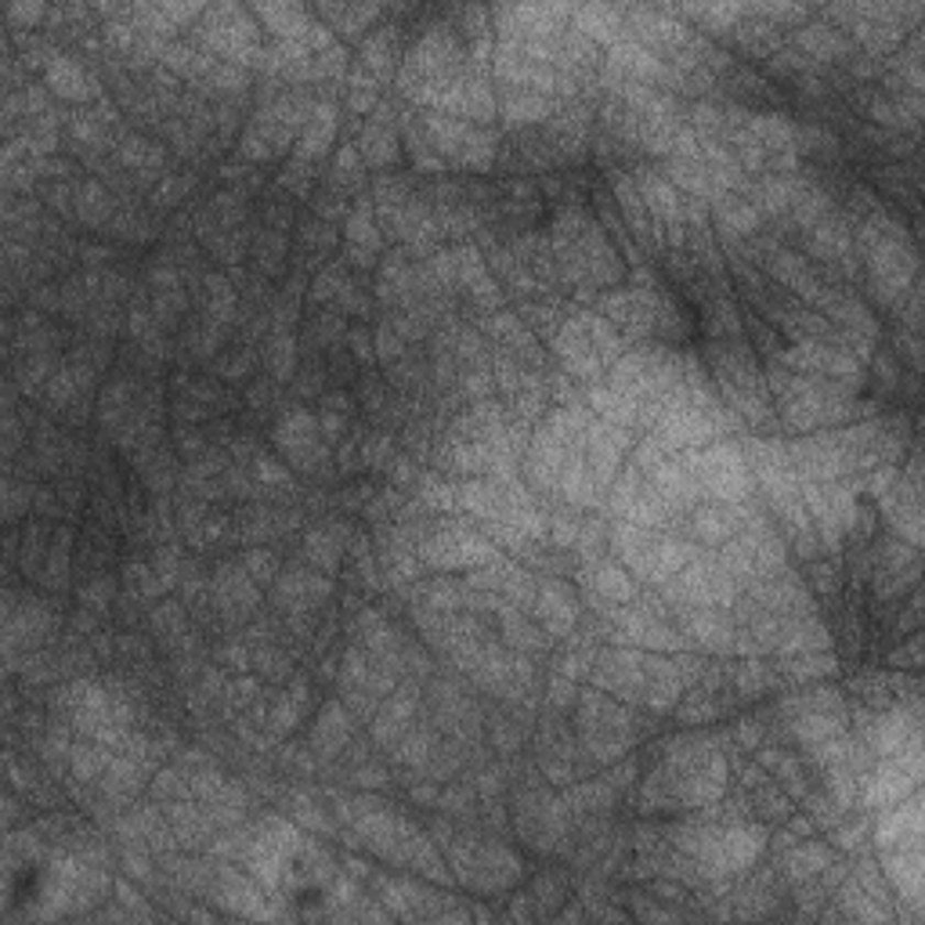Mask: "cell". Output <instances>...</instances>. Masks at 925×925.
I'll use <instances>...</instances> for the list:
<instances>
[{"instance_id":"6da1fadb","label":"cell","mask_w":925,"mask_h":925,"mask_svg":"<svg viewBox=\"0 0 925 925\" xmlns=\"http://www.w3.org/2000/svg\"><path fill=\"white\" fill-rule=\"evenodd\" d=\"M854 250L868 264V283L876 289V297L901 308L918 278V253L904 224L885 218V213H871L857 224Z\"/></svg>"},{"instance_id":"7a4b0ae2","label":"cell","mask_w":925,"mask_h":925,"mask_svg":"<svg viewBox=\"0 0 925 925\" xmlns=\"http://www.w3.org/2000/svg\"><path fill=\"white\" fill-rule=\"evenodd\" d=\"M770 390L778 395V409L784 427L792 430H821L839 427L857 412V398L850 387L832 384V379L803 376V373H778L770 376Z\"/></svg>"},{"instance_id":"3957f363","label":"cell","mask_w":925,"mask_h":925,"mask_svg":"<svg viewBox=\"0 0 925 925\" xmlns=\"http://www.w3.org/2000/svg\"><path fill=\"white\" fill-rule=\"evenodd\" d=\"M612 542L629 572L648 582H669L691 561V550L683 547V542L658 536L654 528H643V525L618 521L612 531Z\"/></svg>"},{"instance_id":"277c9868","label":"cell","mask_w":925,"mask_h":925,"mask_svg":"<svg viewBox=\"0 0 925 925\" xmlns=\"http://www.w3.org/2000/svg\"><path fill=\"white\" fill-rule=\"evenodd\" d=\"M687 471L702 496L716 503H745L752 492V471L741 449L734 445H705L687 455Z\"/></svg>"},{"instance_id":"5b68a950","label":"cell","mask_w":925,"mask_h":925,"mask_svg":"<svg viewBox=\"0 0 925 925\" xmlns=\"http://www.w3.org/2000/svg\"><path fill=\"white\" fill-rule=\"evenodd\" d=\"M724 572L730 579H770L784 572V547L774 536V528L763 521H749L730 542H724V557H719Z\"/></svg>"},{"instance_id":"8992f818","label":"cell","mask_w":925,"mask_h":925,"mask_svg":"<svg viewBox=\"0 0 925 925\" xmlns=\"http://www.w3.org/2000/svg\"><path fill=\"white\" fill-rule=\"evenodd\" d=\"M420 561L438 572H460V568H488L496 561V550L460 525H441L420 542Z\"/></svg>"},{"instance_id":"52a82bcc","label":"cell","mask_w":925,"mask_h":925,"mask_svg":"<svg viewBox=\"0 0 925 925\" xmlns=\"http://www.w3.org/2000/svg\"><path fill=\"white\" fill-rule=\"evenodd\" d=\"M781 362L789 365V373L832 379V384L857 387L865 379V362L854 351L835 348V344H817V340H800L792 351L781 354Z\"/></svg>"},{"instance_id":"ba28073f","label":"cell","mask_w":925,"mask_h":925,"mask_svg":"<svg viewBox=\"0 0 925 925\" xmlns=\"http://www.w3.org/2000/svg\"><path fill=\"white\" fill-rule=\"evenodd\" d=\"M784 713H789V724L795 734H800V741L806 749L846 730V705L839 698V691H828V687L803 694V698H792L784 705Z\"/></svg>"},{"instance_id":"9c48e42d","label":"cell","mask_w":925,"mask_h":925,"mask_svg":"<svg viewBox=\"0 0 925 925\" xmlns=\"http://www.w3.org/2000/svg\"><path fill=\"white\" fill-rule=\"evenodd\" d=\"M922 781V752H907V756H885L876 763L871 774H860V792L857 800L868 806H893L901 803L904 795L918 792Z\"/></svg>"},{"instance_id":"30bf717a","label":"cell","mask_w":925,"mask_h":925,"mask_svg":"<svg viewBox=\"0 0 925 925\" xmlns=\"http://www.w3.org/2000/svg\"><path fill=\"white\" fill-rule=\"evenodd\" d=\"M665 597L683 607H727L734 601V579L724 572V564L687 561L665 582Z\"/></svg>"},{"instance_id":"8fae6325","label":"cell","mask_w":925,"mask_h":925,"mask_svg":"<svg viewBox=\"0 0 925 925\" xmlns=\"http://www.w3.org/2000/svg\"><path fill=\"white\" fill-rule=\"evenodd\" d=\"M455 876L474 890H503L517 879V857L499 843H463L452 850Z\"/></svg>"},{"instance_id":"7c38bea8","label":"cell","mask_w":925,"mask_h":925,"mask_svg":"<svg viewBox=\"0 0 925 925\" xmlns=\"http://www.w3.org/2000/svg\"><path fill=\"white\" fill-rule=\"evenodd\" d=\"M553 348H557V359L564 362V370L572 373V376H582V379L601 376L604 362H601V354H597V344H593V337H590L586 315H579V319L564 322L561 329H557Z\"/></svg>"},{"instance_id":"4fadbf2b","label":"cell","mask_w":925,"mask_h":925,"mask_svg":"<svg viewBox=\"0 0 925 925\" xmlns=\"http://www.w3.org/2000/svg\"><path fill=\"white\" fill-rule=\"evenodd\" d=\"M680 637L705 651H734L738 629L730 626V618L719 607H687V615L680 623Z\"/></svg>"},{"instance_id":"5bb4252c","label":"cell","mask_w":925,"mask_h":925,"mask_svg":"<svg viewBox=\"0 0 925 925\" xmlns=\"http://www.w3.org/2000/svg\"><path fill=\"white\" fill-rule=\"evenodd\" d=\"M275 438H278V449H283L289 460H294L297 466H315V463H322V441H319V420L308 412H289L283 416V423H278L275 430Z\"/></svg>"},{"instance_id":"9a60e30c","label":"cell","mask_w":925,"mask_h":925,"mask_svg":"<svg viewBox=\"0 0 925 925\" xmlns=\"http://www.w3.org/2000/svg\"><path fill=\"white\" fill-rule=\"evenodd\" d=\"M749 525L741 514V503H708L698 506L691 517V536L702 542V547H724L738 531Z\"/></svg>"},{"instance_id":"2e32d148","label":"cell","mask_w":925,"mask_h":925,"mask_svg":"<svg viewBox=\"0 0 925 925\" xmlns=\"http://www.w3.org/2000/svg\"><path fill=\"white\" fill-rule=\"evenodd\" d=\"M806 250L814 253L817 261L843 264L846 272H854V253H857L854 250V232H850V224H846L843 218H835V213L810 228Z\"/></svg>"},{"instance_id":"e0dca14e","label":"cell","mask_w":925,"mask_h":925,"mask_svg":"<svg viewBox=\"0 0 925 925\" xmlns=\"http://www.w3.org/2000/svg\"><path fill=\"white\" fill-rule=\"evenodd\" d=\"M531 607L539 612L542 626H547V632H553V637H564V632H572L575 618H579L572 590L561 586V582H542V586L536 590V601H531Z\"/></svg>"},{"instance_id":"ac0fdd59","label":"cell","mask_w":925,"mask_h":925,"mask_svg":"<svg viewBox=\"0 0 925 925\" xmlns=\"http://www.w3.org/2000/svg\"><path fill=\"white\" fill-rule=\"evenodd\" d=\"M618 629H623V637L640 643V648L648 651H676L680 648V632H673L669 626L658 623L654 615L648 612H637V607H629V612L618 615Z\"/></svg>"},{"instance_id":"d6986e66","label":"cell","mask_w":925,"mask_h":925,"mask_svg":"<svg viewBox=\"0 0 925 925\" xmlns=\"http://www.w3.org/2000/svg\"><path fill=\"white\" fill-rule=\"evenodd\" d=\"M648 477H651V488L665 503H694L702 496L687 471V460H669V455H662V460L648 466Z\"/></svg>"},{"instance_id":"ffe728a7","label":"cell","mask_w":925,"mask_h":925,"mask_svg":"<svg viewBox=\"0 0 925 925\" xmlns=\"http://www.w3.org/2000/svg\"><path fill=\"white\" fill-rule=\"evenodd\" d=\"M590 405L604 416L607 423H612V427H623V430H629L632 423L640 420V412H643V401H637L632 395H626V390H618L615 384L593 387V390H590Z\"/></svg>"},{"instance_id":"44dd1931","label":"cell","mask_w":925,"mask_h":925,"mask_svg":"<svg viewBox=\"0 0 925 925\" xmlns=\"http://www.w3.org/2000/svg\"><path fill=\"white\" fill-rule=\"evenodd\" d=\"M637 188H640V199H643V207H648L654 218H662V221H669V224H680V213H683V207H680V196H676V188L665 181V177H658L654 170H643L640 177H637Z\"/></svg>"},{"instance_id":"7402d4cb","label":"cell","mask_w":925,"mask_h":925,"mask_svg":"<svg viewBox=\"0 0 925 925\" xmlns=\"http://www.w3.org/2000/svg\"><path fill=\"white\" fill-rule=\"evenodd\" d=\"M832 860L835 857H832L828 846L800 843V846H792V850L784 854V876H789L792 882H814V879H821L832 868Z\"/></svg>"},{"instance_id":"603a6c76","label":"cell","mask_w":925,"mask_h":925,"mask_svg":"<svg viewBox=\"0 0 925 925\" xmlns=\"http://www.w3.org/2000/svg\"><path fill=\"white\" fill-rule=\"evenodd\" d=\"M803 185L806 181H800V177H792V174H770L756 185L752 207L763 210V213H789Z\"/></svg>"},{"instance_id":"cb8c5ba5","label":"cell","mask_w":925,"mask_h":925,"mask_svg":"<svg viewBox=\"0 0 925 925\" xmlns=\"http://www.w3.org/2000/svg\"><path fill=\"white\" fill-rule=\"evenodd\" d=\"M590 586L607 604H629L632 597H637V582L629 579L626 568L607 564V561H597L590 568Z\"/></svg>"},{"instance_id":"d4e9b609","label":"cell","mask_w":925,"mask_h":925,"mask_svg":"<svg viewBox=\"0 0 925 925\" xmlns=\"http://www.w3.org/2000/svg\"><path fill=\"white\" fill-rule=\"evenodd\" d=\"M795 44L803 47V55L817 58V62L843 58L846 51H850V44H846L843 36L832 30V25H806V30L795 33Z\"/></svg>"},{"instance_id":"484cf974","label":"cell","mask_w":925,"mask_h":925,"mask_svg":"<svg viewBox=\"0 0 925 925\" xmlns=\"http://www.w3.org/2000/svg\"><path fill=\"white\" fill-rule=\"evenodd\" d=\"M351 734V719L340 705H326V713L319 716V724L311 730V745L319 749L322 756H333L340 745L348 741Z\"/></svg>"},{"instance_id":"4316f807","label":"cell","mask_w":925,"mask_h":925,"mask_svg":"<svg viewBox=\"0 0 925 925\" xmlns=\"http://www.w3.org/2000/svg\"><path fill=\"white\" fill-rule=\"evenodd\" d=\"M333 134H337V117H333V109L319 106V109L311 112L308 131H304V137H300L297 159H315V156H322V152L329 148V142H333Z\"/></svg>"},{"instance_id":"83f0119b","label":"cell","mask_w":925,"mask_h":925,"mask_svg":"<svg viewBox=\"0 0 925 925\" xmlns=\"http://www.w3.org/2000/svg\"><path fill=\"white\" fill-rule=\"evenodd\" d=\"M257 15L268 22L278 36H289L294 44L300 41V36H308V30H315V25L308 22V11L297 8V4H261Z\"/></svg>"},{"instance_id":"f1b7e54d","label":"cell","mask_w":925,"mask_h":925,"mask_svg":"<svg viewBox=\"0 0 925 925\" xmlns=\"http://www.w3.org/2000/svg\"><path fill=\"white\" fill-rule=\"evenodd\" d=\"M221 901L235 911V915H250V918H261V915H272L268 907H264V896L253 882L239 879V876H228L221 885Z\"/></svg>"},{"instance_id":"f546056e","label":"cell","mask_w":925,"mask_h":925,"mask_svg":"<svg viewBox=\"0 0 925 925\" xmlns=\"http://www.w3.org/2000/svg\"><path fill=\"white\" fill-rule=\"evenodd\" d=\"M47 76H51V84H55V91L62 98L84 101V98L95 95V80L80 66H76V62H69V58H58L55 66L47 69Z\"/></svg>"},{"instance_id":"4dcf8cb0","label":"cell","mask_w":925,"mask_h":925,"mask_svg":"<svg viewBox=\"0 0 925 925\" xmlns=\"http://www.w3.org/2000/svg\"><path fill=\"white\" fill-rule=\"evenodd\" d=\"M716 218L719 224L734 235H749L759 224V210L752 207V199H734V196H719L716 199Z\"/></svg>"},{"instance_id":"1f68e13d","label":"cell","mask_w":925,"mask_h":925,"mask_svg":"<svg viewBox=\"0 0 925 925\" xmlns=\"http://www.w3.org/2000/svg\"><path fill=\"white\" fill-rule=\"evenodd\" d=\"M792 218L800 221L803 228H814V224H821L825 218H832V199H828V192H821L817 185H803L800 188V196H795V202H792Z\"/></svg>"},{"instance_id":"d6a6232c","label":"cell","mask_w":925,"mask_h":925,"mask_svg":"<svg viewBox=\"0 0 925 925\" xmlns=\"http://www.w3.org/2000/svg\"><path fill=\"white\" fill-rule=\"evenodd\" d=\"M835 673V658L832 651H814V654H789L784 658V676L795 683L806 680H825Z\"/></svg>"},{"instance_id":"836d02e7","label":"cell","mask_w":925,"mask_h":925,"mask_svg":"<svg viewBox=\"0 0 925 925\" xmlns=\"http://www.w3.org/2000/svg\"><path fill=\"white\" fill-rule=\"evenodd\" d=\"M503 112L514 123H536V120L550 117V101L542 98L539 91H510V95H506V101H503Z\"/></svg>"},{"instance_id":"e575fe53","label":"cell","mask_w":925,"mask_h":925,"mask_svg":"<svg viewBox=\"0 0 925 925\" xmlns=\"http://www.w3.org/2000/svg\"><path fill=\"white\" fill-rule=\"evenodd\" d=\"M348 243L354 250V257H370V253L376 250L379 243V235H376V224H373V213L370 207H359L348 218Z\"/></svg>"},{"instance_id":"d590c367","label":"cell","mask_w":925,"mask_h":925,"mask_svg":"<svg viewBox=\"0 0 925 925\" xmlns=\"http://www.w3.org/2000/svg\"><path fill=\"white\" fill-rule=\"evenodd\" d=\"M362 156L376 163V167L398 159V142H395V134L387 131V123H370V131L362 134Z\"/></svg>"},{"instance_id":"8d00e7d4","label":"cell","mask_w":925,"mask_h":925,"mask_svg":"<svg viewBox=\"0 0 925 925\" xmlns=\"http://www.w3.org/2000/svg\"><path fill=\"white\" fill-rule=\"evenodd\" d=\"M778 673L770 665L763 662H745L738 665V673H734V687H738L741 694H763L770 687H778Z\"/></svg>"},{"instance_id":"74e56055","label":"cell","mask_w":925,"mask_h":925,"mask_svg":"<svg viewBox=\"0 0 925 925\" xmlns=\"http://www.w3.org/2000/svg\"><path fill=\"white\" fill-rule=\"evenodd\" d=\"M409 716H412V705L409 702H401L395 698L390 702L384 713L376 716V724H373V734L379 741H395L398 734H405V727H409Z\"/></svg>"},{"instance_id":"f35d334b","label":"cell","mask_w":925,"mask_h":925,"mask_svg":"<svg viewBox=\"0 0 925 925\" xmlns=\"http://www.w3.org/2000/svg\"><path fill=\"white\" fill-rule=\"evenodd\" d=\"M615 196H618V202H623L629 224H643V221H648V207H643L640 188H637V181H632V177H618Z\"/></svg>"},{"instance_id":"ab89813d","label":"cell","mask_w":925,"mask_h":925,"mask_svg":"<svg viewBox=\"0 0 925 925\" xmlns=\"http://www.w3.org/2000/svg\"><path fill=\"white\" fill-rule=\"evenodd\" d=\"M308 557L319 568H333L340 561V542L333 539V531H315V536L308 539Z\"/></svg>"},{"instance_id":"60d3db41","label":"cell","mask_w":925,"mask_h":925,"mask_svg":"<svg viewBox=\"0 0 925 925\" xmlns=\"http://www.w3.org/2000/svg\"><path fill=\"white\" fill-rule=\"evenodd\" d=\"M835 134L825 131V126H795V148L800 152H835Z\"/></svg>"},{"instance_id":"b9f144b4","label":"cell","mask_w":925,"mask_h":925,"mask_svg":"<svg viewBox=\"0 0 925 925\" xmlns=\"http://www.w3.org/2000/svg\"><path fill=\"white\" fill-rule=\"evenodd\" d=\"M390 58H395V41H390V33H376L370 44H365V66L373 73H384L390 66Z\"/></svg>"},{"instance_id":"7bdbcfd3","label":"cell","mask_w":925,"mask_h":925,"mask_svg":"<svg viewBox=\"0 0 925 925\" xmlns=\"http://www.w3.org/2000/svg\"><path fill=\"white\" fill-rule=\"evenodd\" d=\"M384 901L395 907V911H409L416 901H420V890H416V885H409V882H384Z\"/></svg>"},{"instance_id":"ee69618b","label":"cell","mask_w":925,"mask_h":925,"mask_svg":"<svg viewBox=\"0 0 925 925\" xmlns=\"http://www.w3.org/2000/svg\"><path fill=\"white\" fill-rule=\"evenodd\" d=\"M868 839V828L865 825H850V828H839L835 832V843L843 846V850H860Z\"/></svg>"},{"instance_id":"f6af8a7d","label":"cell","mask_w":925,"mask_h":925,"mask_svg":"<svg viewBox=\"0 0 925 925\" xmlns=\"http://www.w3.org/2000/svg\"><path fill=\"white\" fill-rule=\"evenodd\" d=\"M257 477L264 481V485H286L289 481V471H283L275 460H261L257 463Z\"/></svg>"},{"instance_id":"bcb514c9","label":"cell","mask_w":925,"mask_h":925,"mask_svg":"<svg viewBox=\"0 0 925 925\" xmlns=\"http://www.w3.org/2000/svg\"><path fill=\"white\" fill-rule=\"evenodd\" d=\"M246 568H250V579H268L272 568H275V561H272L268 553H250V557H246Z\"/></svg>"}]
</instances>
